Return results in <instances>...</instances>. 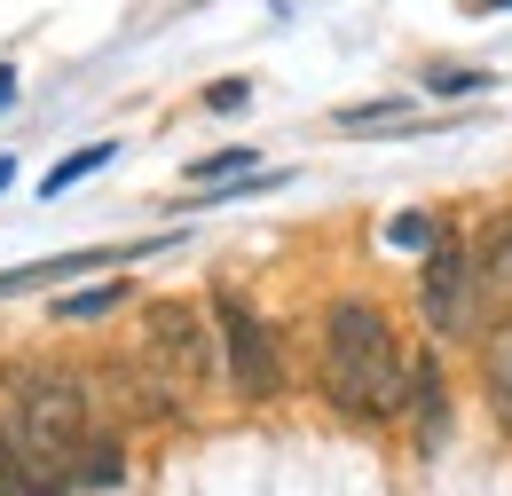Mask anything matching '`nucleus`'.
Returning <instances> with one entry per match:
<instances>
[{
    "label": "nucleus",
    "instance_id": "1",
    "mask_svg": "<svg viewBox=\"0 0 512 496\" xmlns=\"http://www.w3.org/2000/svg\"><path fill=\"white\" fill-rule=\"evenodd\" d=\"M402 347L371 300H331L323 315V402L355 426H386L402 410Z\"/></svg>",
    "mask_w": 512,
    "mask_h": 496
},
{
    "label": "nucleus",
    "instance_id": "2",
    "mask_svg": "<svg viewBox=\"0 0 512 496\" xmlns=\"http://www.w3.org/2000/svg\"><path fill=\"white\" fill-rule=\"evenodd\" d=\"M87 378H71V371H16L8 378V402H0V426L24 441V457L56 481V489H71L64 481V457L87 441Z\"/></svg>",
    "mask_w": 512,
    "mask_h": 496
},
{
    "label": "nucleus",
    "instance_id": "3",
    "mask_svg": "<svg viewBox=\"0 0 512 496\" xmlns=\"http://www.w3.org/2000/svg\"><path fill=\"white\" fill-rule=\"evenodd\" d=\"M213 339H221V371L245 402H276L284 394V355H276V331L253 315L245 292H213Z\"/></svg>",
    "mask_w": 512,
    "mask_h": 496
},
{
    "label": "nucleus",
    "instance_id": "4",
    "mask_svg": "<svg viewBox=\"0 0 512 496\" xmlns=\"http://www.w3.org/2000/svg\"><path fill=\"white\" fill-rule=\"evenodd\" d=\"M418 300H426V323H434L442 339H457V331L473 323V260H465V245H457V237H434V245H426Z\"/></svg>",
    "mask_w": 512,
    "mask_h": 496
},
{
    "label": "nucleus",
    "instance_id": "5",
    "mask_svg": "<svg viewBox=\"0 0 512 496\" xmlns=\"http://www.w3.org/2000/svg\"><path fill=\"white\" fill-rule=\"evenodd\" d=\"M142 347H150V363H166V371H182V378H213V331H205V315L182 308V300H158V308H150Z\"/></svg>",
    "mask_w": 512,
    "mask_h": 496
},
{
    "label": "nucleus",
    "instance_id": "6",
    "mask_svg": "<svg viewBox=\"0 0 512 496\" xmlns=\"http://www.w3.org/2000/svg\"><path fill=\"white\" fill-rule=\"evenodd\" d=\"M473 300H489V308H505L512 300V213H497L481 237H473Z\"/></svg>",
    "mask_w": 512,
    "mask_h": 496
},
{
    "label": "nucleus",
    "instance_id": "7",
    "mask_svg": "<svg viewBox=\"0 0 512 496\" xmlns=\"http://www.w3.org/2000/svg\"><path fill=\"white\" fill-rule=\"evenodd\" d=\"M402 410H418V441L434 449L449 426V394H442V371H434V355H418V371H410V386H402Z\"/></svg>",
    "mask_w": 512,
    "mask_h": 496
},
{
    "label": "nucleus",
    "instance_id": "8",
    "mask_svg": "<svg viewBox=\"0 0 512 496\" xmlns=\"http://www.w3.org/2000/svg\"><path fill=\"white\" fill-rule=\"evenodd\" d=\"M64 481H71V489H119V481H127V449L87 434V441L64 457Z\"/></svg>",
    "mask_w": 512,
    "mask_h": 496
},
{
    "label": "nucleus",
    "instance_id": "9",
    "mask_svg": "<svg viewBox=\"0 0 512 496\" xmlns=\"http://www.w3.org/2000/svg\"><path fill=\"white\" fill-rule=\"evenodd\" d=\"M481 386H489L497 426H512V315H497V331H489V347H481Z\"/></svg>",
    "mask_w": 512,
    "mask_h": 496
},
{
    "label": "nucleus",
    "instance_id": "10",
    "mask_svg": "<svg viewBox=\"0 0 512 496\" xmlns=\"http://www.w3.org/2000/svg\"><path fill=\"white\" fill-rule=\"evenodd\" d=\"M0 496H71V489H56V481L24 457V441L0 426Z\"/></svg>",
    "mask_w": 512,
    "mask_h": 496
},
{
    "label": "nucleus",
    "instance_id": "11",
    "mask_svg": "<svg viewBox=\"0 0 512 496\" xmlns=\"http://www.w3.org/2000/svg\"><path fill=\"white\" fill-rule=\"evenodd\" d=\"M111 158H119V142H87V150H71L64 166H56L48 182H40V197H64V189H79V182H87V174H103Z\"/></svg>",
    "mask_w": 512,
    "mask_h": 496
},
{
    "label": "nucleus",
    "instance_id": "12",
    "mask_svg": "<svg viewBox=\"0 0 512 496\" xmlns=\"http://www.w3.org/2000/svg\"><path fill=\"white\" fill-rule=\"evenodd\" d=\"M119 300H127V284L111 276V284H95V292H64V300H56V315H64V323H87V315H111Z\"/></svg>",
    "mask_w": 512,
    "mask_h": 496
},
{
    "label": "nucleus",
    "instance_id": "13",
    "mask_svg": "<svg viewBox=\"0 0 512 496\" xmlns=\"http://www.w3.org/2000/svg\"><path fill=\"white\" fill-rule=\"evenodd\" d=\"M253 166H260V150H213V158L190 166V182H229V174H253Z\"/></svg>",
    "mask_w": 512,
    "mask_h": 496
},
{
    "label": "nucleus",
    "instance_id": "14",
    "mask_svg": "<svg viewBox=\"0 0 512 496\" xmlns=\"http://www.w3.org/2000/svg\"><path fill=\"white\" fill-rule=\"evenodd\" d=\"M434 237H442V229H434L426 213H394V221H386V245H402V252H426Z\"/></svg>",
    "mask_w": 512,
    "mask_h": 496
},
{
    "label": "nucleus",
    "instance_id": "15",
    "mask_svg": "<svg viewBox=\"0 0 512 496\" xmlns=\"http://www.w3.org/2000/svg\"><path fill=\"white\" fill-rule=\"evenodd\" d=\"M481 87H497L489 71H434L426 79V95H449V103H465V95H481Z\"/></svg>",
    "mask_w": 512,
    "mask_h": 496
},
{
    "label": "nucleus",
    "instance_id": "16",
    "mask_svg": "<svg viewBox=\"0 0 512 496\" xmlns=\"http://www.w3.org/2000/svg\"><path fill=\"white\" fill-rule=\"evenodd\" d=\"M402 111H410V95H379V103H347L339 126H379V119H402Z\"/></svg>",
    "mask_w": 512,
    "mask_h": 496
},
{
    "label": "nucleus",
    "instance_id": "17",
    "mask_svg": "<svg viewBox=\"0 0 512 496\" xmlns=\"http://www.w3.org/2000/svg\"><path fill=\"white\" fill-rule=\"evenodd\" d=\"M253 103V79H221V87H205V111H245Z\"/></svg>",
    "mask_w": 512,
    "mask_h": 496
},
{
    "label": "nucleus",
    "instance_id": "18",
    "mask_svg": "<svg viewBox=\"0 0 512 496\" xmlns=\"http://www.w3.org/2000/svg\"><path fill=\"white\" fill-rule=\"evenodd\" d=\"M16 103V63H0V111Z\"/></svg>",
    "mask_w": 512,
    "mask_h": 496
},
{
    "label": "nucleus",
    "instance_id": "19",
    "mask_svg": "<svg viewBox=\"0 0 512 496\" xmlns=\"http://www.w3.org/2000/svg\"><path fill=\"white\" fill-rule=\"evenodd\" d=\"M489 8H512V0H465V16H489Z\"/></svg>",
    "mask_w": 512,
    "mask_h": 496
},
{
    "label": "nucleus",
    "instance_id": "20",
    "mask_svg": "<svg viewBox=\"0 0 512 496\" xmlns=\"http://www.w3.org/2000/svg\"><path fill=\"white\" fill-rule=\"evenodd\" d=\"M8 182H16V158H0V189H8Z\"/></svg>",
    "mask_w": 512,
    "mask_h": 496
}]
</instances>
